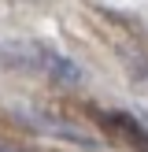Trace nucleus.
<instances>
[{"instance_id":"3","label":"nucleus","mask_w":148,"mask_h":152,"mask_svg":"<svg viewBox=\"0 0 148 152\" xmlns=\"http://www.w3.org/2000/svg\"><path fill=\"white\" fill-rule=\"evenodd\" d=\"M0 152H30L26 145H15V141H0Z\"/></svg>"},{"instance_id":"1","label":"nucleus","mask_w":148,"mask_h":152,"mask_svg":"<svg viewBox=\"0 0 148 152\" xmlns=\"http://www.w3.org/2000/svg\"><path fill=\"white\" fill-rule=\"evenodd\" d=\"M4 56L11 59V63L26 67V71H37V74H44V78H52V82H67V86L81 82V67L74 63V59H67L63 52L48 48V45L19 41V45H7V48H4Z\"/></svg>"},{"instance_id":"2","label":"nucleus","mask_w":148,"mask_h":152,"mask_svg":"<svg viewBox=\"0 0 148 152\" xmlns=\"http://www.w3.org/2000/svg\"><path fill=\"white\" fill-rule=\"evenodd\" d=\"M100 119L107 123V130H115L130 148L148 152V126H141L137 119H130V115H118V111H107V115H100Z\"/></svg>"}]
</instances>
